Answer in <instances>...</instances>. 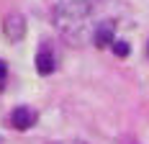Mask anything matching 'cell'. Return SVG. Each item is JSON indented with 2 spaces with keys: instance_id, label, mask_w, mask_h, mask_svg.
<instances>
[{
  "instance_id": "1",
  "label": "cell",
  "mask_w": 149,
  "mask_h": 144,
  "mask_svg": "<svg viewBox=\"0 0 149 144\" xmlns=\"http://www.w3.org/2000/svg\"><path fill=\"white\" fill-rule=\"evenodd\" d=\"M90 13H93V8H90L88 0H62L52 10V21H54V26L62 36L80 39V29L85 26Z\"/></svg>"
},
{
  "instance_id": "2",
  "label": "cell",
  "mask_w": 149,
  "mask_h": 144,
  "mask_svg": "<svg viewBox=\"0 0 149 144\" xmlns=\"http://www.w3.org/2000/svg\"><path fill=\"white\" fill-rule=\"evenodd\" d=\"M5 36L10 39V41H21L23 36H26V18L21 13H10L5 18Z\"/></svg>"
},
{
  "instance_id": "3",
  "label": "cell",
  "mask_w": 149,
  "mask_h": 144,
  "mask_svg": "<svg viewBox=\"0 0 149 144\" xmlns=\"http://www.w3.org/2000/svg\"><path fill=\"white\" fill-rule=\"evenodd\" d=\"M33 121H36V113H33L31 108H26V106L15 108L13 113H10V124H13V129H18V131L31 129V126H33Z\"/></svg>"
},
{
  "instance_id": "4",
  "label": "cell",
  "mask_w": 149,
  "mask_h": 144,
  "mask_svg": "<svg viewBox=\"0 0 149 144\" xmlns=\"http://www.w3.org/2000/svg\"><path fill=\"white\" fill-rule=\"evenodd\" d=\"M54 54H52V49H39V54H36V70L39 75H52L54 72Z\"/></svg>"
},
{
  "instance_id": "5",
  "label": "cell",
  "mask_w": 149,
  "mask_h": 144,
  "mask_svg": "<svg viewBox=\"0 0 149 144\" xmlns=\"http://www.w3.org/2000/svg\"><path fill=\"white\" fill-rule=\"evenodd\" d=\"M113 31H116V26H113V23H103V26H98V29H95V34H93L95 44H98L100 49L113 46Z\"/></svg>"
},
{
  "instance_id": "6",
  "label": "cell",
  "mask_w": 149,
  "mask_h": 144,
  "mask_svg": "<svg viewBox=\"0 0 149 144\" xmlns=\"http://www.w3.org/2000/svg\"><path fill=\"white\" fill-rule=\"evenodd\" d=\"M113 52H116L118 57H126V54H129V44L126 41H113Z\"/></svg>"
},
{
  "instance_id": "7",
  "label": "cell",
  "mask_w": 149,
  "mask_h": 144,
  "mask_svg": "<svg viewBox=\"0 0 149 144\" xmlns=\"http://www.w3.org/2000/svg\"><path fill=\"white\" fill-rule=\"evenodd\" d=\"M5 75H8V67H5V62L0 59V80H5Z\"/></svg>"
}]
</instances>
